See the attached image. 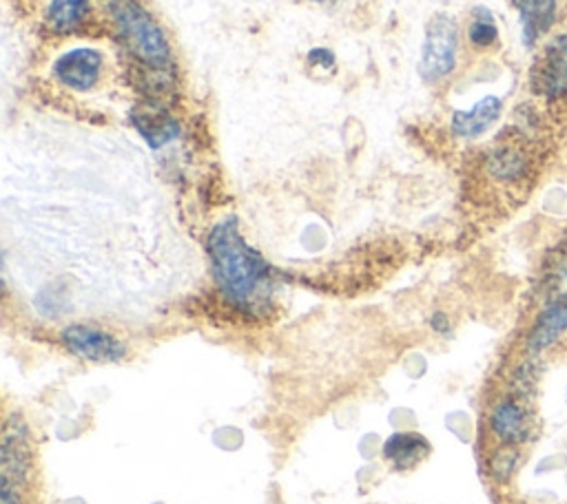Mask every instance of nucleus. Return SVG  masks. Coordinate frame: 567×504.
Listing matches in <instances>:
<instances>
[{
	"instance_id": "6",
	"label": "nucleus",
	"mask_w": 567,
	"mask_h": 504,
	"mask_svg": "<svg viewBox=\"0 0 567 504\" xmlns=\"http://www.w3.org/2000/svg\"><path fill=\"white\" fill-rule=\"evenodd\" d=\"M60 344L78 359L89 363H118L126 357V346L102 327L71 323L60 332Z\"/></svg>"
},
{
	"instance_id": "18",
	"label": "nucleus",
	"mask_w": 567,
	"mask_h": 504,
	"mask_svg": "<svg viewBox=\"0 0 567 504\" xmlns=\"http://www.w3.org/2000/svg\"><path fill=\"white\" fill-rule=\"evenodd\" d=\"M519 449L512 445H503L501 449L494 451V456L490 458V471L494 475V480L499 482H508L510 475L514 473L516 464H519Z\"/></svg>"
},
{
	"instance_id": "3",
	"label": "nucleus",
	"mask_w": 567,
	"mask_h": 504,
	"mask_svg": "<svg viewBox=\"0 0 567 504\" xmlns=\"http://www.w3.org/2000/svg\"><path fill=\"white\" fill-rule=\"evenodd\" d=\"M459 63V25L448 14H437L425 25L419 58V76L425 85H440L451 78Z\"/></svg>"
},
{
	"instance_id": "8",
	"label": "nucleus",
	"mask_w": 567,
	"mask_h": 504,
	"mask_svg": "<svg viewBox=\"0 0 567 504\" xmlns=\"http://www.w3.org/2000/svg\"><path fill=\"white\" fill-rule=\"evenodd\" d=\"M490 429L501 445L519 447L530 440L534 432V416L523 399H503L490 414Z\"/></svg>"
},
{
	"instance_id": "1",
	"label": "nucleus",
	"mask_w": 567,
	"mask_h": 504,
	"mask_svg": "<svg viewBox=\"0 0 567 504\" xmlns=\"http://www.w3.org/2000/svg\"><path fill=\"white\" fill-rule=\"evenodd\" d=\"M207 250L222 299L237 312H259L273 290L270 268L246 244L235 217H226L211 228Z\"/></svg>"
},
{
	"instance_id": "10",
	"label": "nucleus",
	"mask_w": 567,
	"mask_h": 504,
	"mask_svg": "<svg viewBox=\"0 0 567 504\" xmlns=\"http://www.w3.org/2000/svg\"><path fill=\"white\" fill-rule=\"evenodd\" d=\"M91 10L93 0H49L43 14L45 30L60 38L78 34L89 23Z\"/></svg>"
},
{
	"instance_id": "9",
	"label": "nucleus",
	"mask_w": 567,
	"mask_h": 504,
	"mask_svg": "<svg viewBox=\"0 0 567 504\" xmlns=\"http://www.w3.org/2000/svg\"><path fill=\"white\" fill-rule=\"evenodd\" d=\"M532 171L527 150L514 142H503L486 155V173L499 184H519Z\"/></svg>"
},
{
	"instance_id": "14",
	"label": "nucleus",
	"mask_w": 567,
	"mask_h": 504,
	"mask_svg": "<svg viewBox=\"0 0 567 504\" xmlns=\"http://www.w3.org/2000/svg\"><path fill=\"white\" fill-rule=\"evenodd\" d=\"M565 332H567V301L549 303L538 314L527 336V350L532 355H541L547 348H552Z\"/></svg>"
},
{
	"instance_id": "2",
	"label": "nucleus",
	"mask_w": 567,
	"mask_h": 504,
	"mask_svg": "<svg viewBox=\"0 0 567 504\" xmlns=\"http://www.w3.org/2000/svg\"><path fill=\"white\" fill-rule=\"evenodd\" d=\"M115 36L140 67L158 76H171L176 67L174 47L160 21L142 0H102Z\"/></svg>"
},
{
	"instance_id": "11",
	"label": "nucleus",
	"mask_w": 567,
	"mask_h": 504,
	"mask_svg": "<svg viewBox=\"0 0 567 504\" xmlns=\"http://www.w3.org/2000/svg\"><path fill=\"white\" fill-rule=\"evenodd\" d=\"M503 113V102L497 96H488L479 100L472 109L466 111H455L451 120L453 135L459 139H475L488 133L501 117Z\"/></svg>"
},
{
	"instance_id": "21",
	"label": "nucleus",
	"mask_w": 567,
	"mask_h": 504,
	"mask_svg": "<svg viewBox=\"0 0 567 504\" xmlns=\"http://www.w3.org/2000/svg\"><path fill=\"white\" fill-rule=\"evenodd\" d=\"M309 3H320V5H329V3H335V0H309Z\"/></svg>"
},
{
	"instance_id": "12",
	"label": "nucleus",
	"mask_w": 567,
	"mask_h": 504,
	"mask_svg": "<svg viewBox=\"0 0 567 504\" xmlns=\"http://www.w3.org/2000/svg\"><path fill=\"white\" fill-rule=\"evenodd\" d=\"M133 126L152 148H163L180 137V122L163 107L145 104L131 115Z\"/></svg>"
},
{
	"instance_id": "17",
	"label": "nucleus",
	"mask_w": 567,
	"mask_h": 504,
	"mask_svg": "<svg viewBox=\"0 0 567 504\" xmlns=\"http://www.w3.org/2000/svg\"><path fill=\"white\" fill-rule=\"evenodd\" d=\"M543 288H545V305L567 301V261H560L554 268H549Z\"/></svg>"
},
{
	"instance_id": "5",
	"label": "nucleus",
	"mask_w": 567,
	"mask_h": 504,
	"mask_svg": "<svg viewBox=\"0 0 567 504\" xmlns=\"http://www.w3.org/2000/svg\"><path fill=\"white\" fill-rule=\"evenodd\" d=\"M107 58L96 47H74L63 52L54 65L52 76L58 87H65L74 93H89L93 91L104 78Z\"/></svg>"
},
{
	"instance_id": "7",
	"label": "nucleus",
	"mask_w": 567,
	"mask_h": 504,
	"mask_svg": "<svg viewBox=\"0 0 567 504\" xmlns=\"http://www.w3.org/2000/svg\"><path fill=\"white\" fill-rule=\"evenodd\" d=\"M532 85L547 98H567V32L549 41L532 71Z\"/></svg>"
},
{
	"instance_id": "20",
	"label": "nucleus",
	"mask_w": 567,
	"mask_h": 504,
	"mask_svg": "<svg viewBox=\"0 0 567 504\" xmlns=\"http://www.w3.org/2000/svg\"><path fill=\"white\" fill-rule=\"evenodd\" d=\"M431 327H433L435 332H440V334H451V321H448V316H446L444 312H435V314H433Z\"/></svg>"
},
{
	"instance_id": "16",
	"label": "nucleus",
	"mask_w": 567,
	"mask_h": 504,
	"mask_svg": "<svg viewBox=\"0 0 567 504\" xmlns=\"http://www.w3.org/2000/svg\"><path fill=\"white\" fill-rule=\"evenodd\" d=\"M468 41L475 49H490L499 41V27L494 23V16L486 8H475L472 19L468 25Z\"/></svg>"
},
{
	"instance_id": "15",
	"label": "nucleus",
	"mask_w": 567,
	"mask_h": 504,
	"mask_svg": "<svg viewBox=\"0 0 567 504\" xmlns=\"http://www.w3.org/2000/svg\"><path fill=\"white\" fill-rule=\"evenodd\" d=\"M383 458L397 469L405 471L416 467L431 451L429 440L416 432H397L383 443Z\"/></svg>"
},
{
	"instance_id": "4",
	"label": "nucleus",
	"mask_w": 567,
	"mask_h": 504,
	"mask_svg": "<svg viewBox=\"0 0 567 504\" xmlns=\"http://www.w3.org/2000/svg\"><path fill=\"white\" fill-rule=\"evenodd\" d=\"M34 475V449L30 427L19 414H10L0 443V482L8 489L25 493Z\"/></svg>"
},
{
	"instance_id": "19",
	"label": "nucleus",
	"mask_w": 567,
	"mask_h": 504,
	"mask_svg": "<svg viewBox=\"0 0 567 504\" xmlns=\"http://www.w3.org/2000/svg\"><path fill=\"white\" fill-rule=\"evenodd\" d=\"M307 63L309 67L313 69H322V71H333L337 67V56L326 49V47H313L307 56Z\"/></svg>"
},
{
	"instance_id": "13",
	"label": "nucleus",
	"mask_w": 567,
	"mask_h": 504,
	"mask_svg": "<svg viewBox=\"0 0 567 504\" xmlns=\"http://www.w3.org/2000/svg\"><path fill=\"white\" fill-rule=\"evenodd\" d=\"M512 5L521 19L523 43L532 49L556 25V0H512Z\"/></svg>"
}]
</instances>
